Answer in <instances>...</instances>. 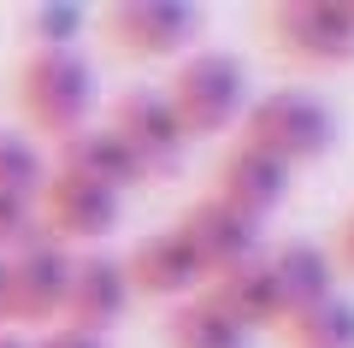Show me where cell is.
Returning a JSON list of instances; mask_svg holds the SVG:
<instances>
[{
    "label": "cell",
    "mask_w": 354,
    "mask_h": 348,
    "mask_svg": "<svg viewBox=\"0 0 354 348\" xmlns=\"http://www.w3.org/2000/svg\"><path fill=\"white\" fill-rule=\"evenodd\" d=\"M12 95L24 125L48 142H65L71 130L95 125V65L83 48H30L18 59Z\"/></svg>",
    "instance_id": "cell-1"
},
{
    "label": "cell",
    "mask_w": 354,
    "mask_h": 348,
    "mask_svg": "<svg viewBox=\"0 0 354 348\" xmlns=\"http://www.w3.org/2000/svg\"><path fill=\"white\" fill-rule=\"evenodd\" d=\"M165 100H171L177 125L195 136H225V130L242 125L254 89H248V59L230 48H189L171 65V83H165Z\"/></svg>",
    "instance_id": "cell-2"
},
{
    "label": "cell",
    "mask_w": 354,
    "mask_h": 348,
    "mask_svg": "<svg viewBox=\"0 0 354 348\" xmlns=\"http://www.w3.org/2000/svg\"><path fill=\"white\" fill-rule=\"evenodd\" d=\"M236 142H248V148L283 160L290 172H301V165L330 154L337 112L325 107L319 89H266V95L248 100V112H242V125H236Z\"/></svg>",
    "instance_id": "cell-3"
},
{
    "label": "cell",
    "mask_w": 354,
    "mask_h": 348,
    "mask_svg": "<svg viewBox=\"0 0 354 348\" xmlns=\"http://www.w3.org/2000/svg\"><path fill=\"white\" fill-rule=\"evenodd\" d=\"M201 6L189 0H113L101 12V36L124 59H183L201 42Z\"/></svg>",
    "instance_id": "cell-4"
},
{
    "label": "cell",
    "mask_w": 354,
    "mask_h": 348,
    "mask_svg": "<svg viewBox=\"0 0 354 348\" xmlns=\"http://www.w3.org/2000/svg\"><path fill=\"white\" fill-rule=\"evenodd\" d=\"M36 212H41L36 230L53 237L59 248H101L118 230V219H124V195L95 183V177H77V172H59L53 165L41 195H36Z\"/></svg>",
    "instance_id": "cell-5"
},
{
    "label": "cell",
    "mask_w": 354,
    "mask_h": 348,
    "mask_svg": "<svg viewBox=\"0 0 354 348\" xmlns=\"http://www.w3.org/2000/svg\"><path fill=\"white\" fill-rule=\"evenodd\" d=\"M266 42L295 65H354V12L342 0H278L266 6Z\"/></svg>",
    "instance_id": "cell-6"
},
{
    "label": "cell",
    "mask_w": 354,
    "mask_h": 348,
    "mask_svg": "<svg viewBox=\"0 0 354 348\" xmlns=\"http://www.w3.org/2000/svg\"><path fill=\"white\" fill-rule=\"evenodd\" d=\"M65 289H71V248L53 237L30 230L12 254H6V324H59Z\"/></svg>",
    "instance_id": "cell-7"
},
{
    "label": "cell",
    "mask_w": 354,
    "mask_h": 348,
    "mask_svg": "<svg viewBox=\"0 0 354 348\" xmlns=\"http://www.w3.org/2000/svg\"><path fill=\"white\" fill-rule=\"evenodd\" d=\"M106 130H113V136L142 160V172H148V177H171L177 165H183V154H189V130L177 125L165 89H148V83L124 89V95L113 100Z\"/></svg>",
    "instance_id": "cell-8"
},
{
    "label": "cell",
    "mask_w": 354,
    "mask_h": 348,
    "mask_svg": "<svg viewBox=\"0 0 354 348\" xmlns=\"http://www.w3.org/2000/svg\"><path fill=\"white\" fill-rule=\"evenodd\" d=\"M130 301H136V295H130V277H124V260H118V254H106V248L71 254V289H65L59 324L106 336L130 313Z\"/></svg>",
    "instance_id": "cell-9"
},
{
    "label": "cell",
    "mask_w": 354,
    "mask_h": 348,
    "mask_svg": "<svg viewBox=\"0 0 354 348\" xmlns=\"http://www.w3.org/2000/svg\"><path fill=\"white\" fill-rule=\"evenodd\" d=\"M124 277H130V295H148V301H189L207 289V266L195 260V248L183 242L177 224L142 237L136 248L124 254Z\"/></svg>",
    "instance_id": "cell-10"
},
{
    "label": "cell",
    "mask_w": 354,
    "mask_h": 348,
    "mask_svg": "<svg viewBox=\"0 0 354 348\" xmlns=\"http://www.w3.org/2000/svg\"><path fill=\"white\" fill-rule=\"evenodd\" d=\"M177 230H183V242L195 248V260L207 266V277L213 272H230V266L254 260V254H266V224H254L248 212L225 207L218 195H201L183 207V219H177Z\"/></svg>",
    "instance_id": "cell-11"
},
{
    "label": "cell",
    "mask_w": 354,
    "mask_h": 348,
    "mask_svg": "<svg viewBox=\"0 0 354 348\" xmlns=\"http://www.w3.org/2000/svg\"><path fill=\"white\" fill-rule=\"evenodd\" d=\"M290 183H295V172L283 160L248 148V142H230V148L218 154V172H213V189H207V195H218L225 207H236V212H248L254 224H266L283 201H290Z\"/></svg>",
    "instance_id": "cell-12"
},
{
    "label": "cell",
    "mask_w": 354,
    "mask_h": 348,
    "mask_svg": "<svg viewBox=\"0 0 354 348\" xmlns=\"http://www.w3.org/2000/svg\"><path fill=\"white\" fill-rule=\"evenodd\" d=\"M201 295L213 301L225 319H236L248 336H254V331H278V324H283V295H278V284H272L266 254H254V260L230 266V272H213Z\"/></svg>",
    "instance_id": "cell-13"
},
{
    "label": "cell",
    "mask_w": 354,
    "mask_h": 348,
    "mask_svg": "<svg viewBox=\"0 0 354 348\" xmlns=\"http://www.w3.org/2000/svg\"><path fill=\"white\" fill-rule=\"evenodd\" d=\"M53 165H59V172H77V177H95V183L118 189V195L136 189V183H148L142 160L106 125H83V130H71L65 142H53Z\"/></svg>",
    "instance_id": "cell-14"
},
{
    "label": "cell",
    "mask_w": 354,
    "mask_h": 348,
    "mask_svg": "<svg viewBox=\"0 0 354 348\" xmlns=\"http://www.w3.org/2000/svg\"><path fill=\"white\" fill-rule=\"evenodd\" d=\"M266 266H272V284L283 295V319L337 295V260L325 242H278V248H266Z\"/></svg>",
    "instance_id": "cell-15"
},
{
    "label": "cell",
    "mask_w": 354,
    "mask_h": 348,
    "mask_svg": "<svg viewBox=\"0 0 354 348\" xmlns=\"http://www.w3.org/2000/svg\"><path fill=\"white\" fill-rule=\"evenodd\" d=\"M165 348H254V336L236 319H225L207 295H189L165 319Z\"/></svg>",
    "instance_id": "cell-16"
},
{
    "label": "cell",
    "mask_w": 354,
    "mask_h": 348,
    "mask_svg": "<svg viewBox=\"0 0 354 348\" xmlns=\"http://www.w3.org/2000/svg\"><path fill=\"white\" fill-rule=\"evenodd\" d=\"M290 348H354V295H325L278 324Z\"/></svg>",
    "instance_id": "cell-17"
},
{
    "label": "cell",
    "mask_w": 354,
    "mask_h": 348,
    "mask_svg": "<svg viewBox=\"0 0 354 348\" xmlns=\"http://www.w3.org/2000/svg\"><path fill=\"white\" fill-rule=\"evenodd\" d=\"M48 154L30 142V130H0V189L6 195H24V201H36L41 195V183H48Z\"/></svg>",
    "instance_id": "cell-18"
},
{
    "label": "cell",
    "mask_w": 354,
    "mask_h": 348,
    "mask_svg": "<svg viewBox=\"0 0 354 348\" xmlns=\"http://www.w3.org/2000/svg\"><path fill=\"white\" fill-rule=\"evenodd\" d=\"M88 30V12L83 6H36V12L24 18V36L36 42V48H77V36Z\"/></svg>",
    "instance_id": "cell-19"
},
{
    "label": "cell",
    "mask_w": 354,
    "mask_h": 348,
    "mask_svg": "<svg viewBox=\"0 0 354 348\" xmlns=\"http://www.w3.org/2000/svg\"><path fill=\"white\" fill-rule=\"evenodd\" d=\"M30 230H36V201L6 195V189H0V254H12Z\"/></svg>",
    "instance_id": "cell-20"
},
{
    "label": "cell",
    "mask_w": 354,
    "mask_h": 348,
    "mask_svg": "<svg viewBox=\"0 0 354 348\" xmlns=\"http://www.w3.org/2000/svg\"><path fill=\"white\" fill-rule=\"evenodd\" d=\"M36 348H113V336H95V331H71V324H53L48 336H36Z\"/></svg>",
    "instance_id": "cell-21"
},
{
    "label": "cell",
    "mask_w": 354,
    "mask_h": 348,
    "mask_svg": "<svg viewBox=\"0 0 354 348\" xmlns=\"http://www.w3.org/2000/svg\"><path fill=\"white\" fill-rule=\"evenodd\" d=\"M330 260H337V272H348V277H354V207L342 212L337 237H330Z\"/></svg>",
    "instance_id": "cell-22"
},
{
    "label": "cell",
    "mask_w": 354,
    "mask_h": 348,
    "mask_svg": "<svg viewBox=\"0 0 354 348\" xmlns=\"http://www.w3.org/2000/svg\"><path fill=\"white\" fill-rule=\"evenodd\" d=\"M0 348H36L30 336H18V331H0Z\"/></svg>",
    "instance_id": "cell-23"
},
{
    "label": "cell",
    "mask_w": 354,
    "mask_h": 348,
    "mask_svg": "<svg viewBox=\"0 0 354 348\" xmlns=\"http://www.w3.org/2000/svg\"><path fill=\"white\" fill-rule=\"evenodd\" d=\"M0 324H6V254H0Z\"/></svg>",
    "instance_id": "cell-24"
},
{
    "label": "cell",
    "mask_w": 354,
    "mask_h": 348,
    "mask_svg": "<svg viewBox=\"0 0 354 348\" xmlns=\"http://www.w3.org/2000/svg\"><path fill=\"white\" fill-rule=\"evenodd\" d=\"M348 12H354V6H348Z\"/></svg>",
    "instance_id": "cell-25"
}]
</instances>
